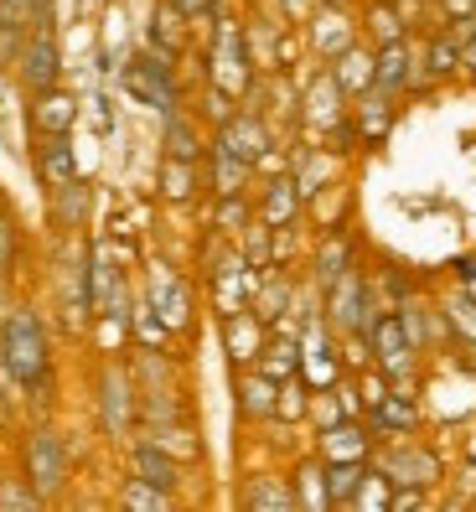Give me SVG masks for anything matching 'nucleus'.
Segmentation results:
<instances>
[{
  "instance_id": "38",
  "label": "nucleus",
  "mask_w": 476,
  "mask_h": 512,
  "mask_svg": "<svg viewBox=\"0 0 476 512\" xmlns=\"http://www.w3.org/2000/svg\"><path fill=\"white\" fill-rule=\"evenodd\" d=\"M176 502V492H166V487H151L145 476H125V487H119V507H135V512H166Z\"/></svg>"
},
{
  "instance_id": "48",
  "label": "nucleus",
  "mask_w": 476,
  "mask_h": 512,
  "mask_svg": "<svg viewBox=\"0 0 476 512\" xmlns=\"http://www.w3.org/2000/svg\"><path fill=\"white\" fill-rule=\"evenodd\" d=\"M321 6H342V0H321Z\"/></svg>"
},
{
  "instance_id": "40",
  "label": "nucleus",
  "mask_w": 476,
  "mask_h": 512,
  "mask_svg": "<svg viewBox=\"0 0 476 512\" xmlns=\"http://www.w3.org/2000/svg\"><path fill=\"white\" fill-rule=\"evenodd\" d=\"M363 26L373 32V42H378V47H383V42H404V32H409L404 11H399V6H389V0H373V6L363 11Z\"/></svg>"
},
{
  "instance_id": "20",
  "label": "nucleus",
  "mask_w": 476,
  "mask_h": 512,
  "mask_svg": "<svg viewBox=\"0 0 476 512\" xmlns=\"http://www.w3.org/2000/svg\"><path fill=\"white\" fill-rule=\"evenodd\" d=\"M352 125H357V135H363V145H378L383 135L394 130V94L389 88H363L357 94V104H352Z\"/></svg>"
},
{
  "instance_id": "16",
  "label": "nucleus",
  "mask_w": 476,
  "mask_h": 512,
  "mask_svg": "<svg viewBox=\"0 0 476 512\" xmlns=\"http://www.w3.org/2000/svg\"><path fill=\"white\" fill-rule=\"evenodd\" d=\"M238 414L249 419V425H264V419H275V394H280V378H270L264 368H238Z\"/></svg>"
},
{
  "instance_id": "14",
  "label": "nucleus",
  "mask_w": 476,
  "mask_h": 512,
  "mask_svg": "<svg viewBox=\"0 0 476 512\" xmlns=\"http://www.w3.org/2000/svg\"><path fill=\"white\" fill-rule=\"evenodd\" d=\"M32 171L37 182L52 192L78 176V150H73V135H37V150H32Z\"/></svg>"
},
{
  "instance_id": "11",
  "label": "nucleus",
  "mask_w": 476,
  "mask_h": 512,
  "mask_svg": "<svg viewBox=\"0 0 476 512\" xmlns=\"http://www.w3.org/2000/svg\"><path fill=\"white\" fill-rule=\"evenodd\" d=\"M218 331H223V352H228V363H233V368H254V363H259V352H264V342H270V326L259 321L254 306L218 316Z\"/></svg>"
},
{
  "instance_id": "26",
  "label": "nucleus",
  "mask_w": 476,
  "mask_h": 512,
  "mask_svg": "<svg viewBox=\"0 0 476 512\" xmlns=\"http://www.w3.org/2000/svg\"><path fill=\"white\" fill-rule=\"evenodd\" d=\"M249 306L259 311V321H264V326H275V321H280V316H290V306H295V280L285 275L280 264H275V269H264V275H259V290H254Z\"/></svg>"
},
{
  "instance_id": "25",
  "label": "nucleus",
  "mask_w": 476,
  "mask_h": 512,
  "mask_svg": "<svg viewBox=\"0 0 476 512\" xmlns=\"http://www.w3.org/2000/svg\"><path fill=\"white\" fill-rule=\"evenodd\" d=\"M373 456V435L357 419H337L332 430H321V461H368Z\"/></svg>"
},
{
  "instance_id": "39",
  "label": "nucleus",
  "mask_w": 476,
  "mask_h": 512,
  "mask_svg": "<svg viewBox=\"0 0 476 512\" xmlns=\"http://www.w3.org/2000/svg\"><path fill=\"white\" fill-rule=\"evenodd\" d=\"M425 73H430L435 83L461 73V37H456V32H435V37H430V52H425Z\"/></svg>"
},
{
  "instance_id": "18",
  "label": "nucleus",
  "mask_w": 476,
  "mask_h": 512,
  "mask_svg": "<svg viewBox=\"0 0 476 512\" xmlns=\"http://www.w3.org/2000/svg\"><path fill=\"white\" fill-rule=\"evenodd\" d=\"M357 264V238L337 223V228H326L321 233V244H316V259H311V269H316V290H326L332 280H342L347 269Z\"/></svg>"
},
{
  "instance_id": "21",
  "label": "nucleus",
  "mask_w": 476,
  "mask_h": 512,
  "mask_svg": "<svg viewBox=\"0 0 476 512\" xmlns=\"http://www.w3.org/2000/svg\"><path fill=\"white\" fill-rule=\"evenodd\" d=\"M347 114V94H342V83L332 78V68L326 73H316L311 78V88H306V99H301V119L311 130H326L332 119H342Z\"/></svg>"
},
{
  "instance_id": "1",
  "label": "nucleus",
  "mask_w": 476,
  "mask_h": 512,
  "mask_svg": "<svg viewBox=\"0 0 476 512\" xmlns=\"http://www.w3.org/2000/svg\"><path fill=\"white\" fill-rule=\"evenodd\" d=\"M0 368L26 394H52V337L37 306H11L0 316Z\"/></svg>"
},
{
  "instance_id": "31",
  "label": "nucleus",
  "mask_w": 476,
  "mask_h": 512,
  "mask_svg": "<svg viewBox=\"0 0 476 512\" xmlns=\"http://www.w3.org/2000/svg\"><path fill=\"white\" fill-rule=\"evenodd\" d=\"M290 487H295V507H316V512L332 507V497H326V461L321 456H306L301 466H295Z\"/></svg>"
},
{
  "instance_id": "5",
  "label": "nucleus",
  "mask_w": 476,
  "mask_h": 512,
  "mask_svg": "<svg viewBox=\"0 0 476 512\" xmlns=\"http://www.w3.org/2000/svg\"><path fill=\"white\" fill-rule=\"evenodd\" d=\"M326 295V326L337 331V337H368V326H373V316H378V300H373V285H368V275L363 269H347L342 280H332L321 290Z\"/></svg>"
},
{
  "instance_id": "22",
  "label": "nucleus",
  "mask_w": 476,
  "mask_h": 512,
  "mask_svg": "<svg viewBox=\"0 0 476 512\" xmlns=\"http://www.w3.org/2000/svg\"><path fill=\"white\" fill-rule=\"evenodd\" d=\"M130 471H135V476H145L151 487H166V492L182 487V461H176L171 450H161L156 440H145V435L130 445Z\"/></svg>"
},
{
  "instance_id": "34",
  "label": "nucleus",
  "mask_w": 476,
  "mask_h": 512,
  "mask_svg": "<svg viewBox=\"0 0 476 512\" xmlns=\"http://www.w3.org/2000/svg\"><path fill=\"white\" fill-rule=\"evenodd\" d=\"M363 476H368V461H326V497H332V507H352Z\"/></svg>"
},
{
  "instance_id": "42",
  "label": "nucleus",
  "mask_w": 476,
  "mask_h": 512,
  "mask_svg": "<svg viewBox=\"0 0 476 512\" xmlns=\"http://www.w3.org/2000/svg\"><path fill=\"white\" fill-rule=\"evenodd\" d=\"M42 507H47V497L32 487V481L0 471V512H42Z\"/></svg>"
},
{
  "instance_id": "43",
  "label": "nucleus",
  "mask_w": 476,
  "mask_h": 512,
  "mask_svg": "<svg viewBox=\"0 0 476 512\" xmlns=\"http://www.w3.org/2000/svg\"><path fill=\"white\" fill-rule=\"evenodd\" d=\"M254 218H259V213L249 207V197H244V192H238V197H218V233H233V238H238Z\"/></svg>"
},
{
  "instance_id": "35",
  "label": "nucleus",
  "mask_w": 476,
  "mask_h": 512,
  "mask_svg": "<svg viewBox=\"0 0 476 512\" xmlns=\"http://www.w3.org/2000/svg\"><path fill=\"white\" fill-rule=\"evenodd\" d=\"M187 26H192V21L176 11L171 0H161V6H156V21H151V47L182 57V47H187Z\"/></svg>"
},
{
  "instance_id": "33",
  "label": "nucleus",
  "mask_w": 476,
  "mask_h": 512,
  "mask_svg": "<svg viewBox=\"0 0 476 512\" xmlns=\"http://www.w3.org/2000/svg\"><path fill=\"white\" fill-rule=\"evenodd\" d=\"M238 254H244V264L259 269V275H264V269H275V228L264 218H254L244 233H238Z\"/></svg>"
},
{
  "instance_id": "3",
  "label": "nucleus",
  "mask_w": 476,
  "mask_h": 512,
  "mask_svg": "<svg viewBox=\"0 0 476 512\" xmlns=\"http://www.w3.org/2000/svg\"><path fill=\"white\" fill-rule=\"evenodd\" d=\"M21 476L32 481V487L57 502L68 492V481H73V456H68V440L63 430H52V425H32L21 435Z\"/></svg>"
},
{
  "instance_id": "46",
  "label": "nucleus",
  "mask_w": 476,
  "mask_h": 512,
  "mask_svg": "<svg viewBox=\"0 0 476 512\" xmlns=\"http://www.w3.org/2000/svg\"><path fill=\"white\" fill-rule=\"evenodd\" d=\"M445 6V16L451 21H466V16H476V0H440Z\"/></svg>"
},
{
  "instance_id": "29",
  "label": "nucleus",
  "mask_w": 476,
  "mask_h": 512,
  "mask_svg": "<svg viewBox=\"0 0 476 512\" xmlns=\"http://www.w3.org/2000/svg\"><path fill=\"white\" fill-rule=\"evenodd\" d=\"M207 187H213V197H238L249 187V176H254V166L249 161H238V156H228V150H218V145H207Z\"/></svg>"
},
{
  "instance_id": "41",
  "label": "nucleus",
  "mask_w": 476,
  "mask_h": 512,
  "mask_svg": "<svg viewBox=\"0 0 476 512\" xmlns=\"http://www.w3.org/2000/svg\"><path fill=\"white\" fill-rule=\"evenodd\" d=\"M311 409V383L301 373H290L280 378V394H275V419H285V425H301Z\"/></svg>"
},
{
  "instance_id": "4",
  "label": "nucleus",
  "mask_w": 476,
  "mask_h": 512,
  "mask_svg": "<svg viewBox=\"0 0 476 512\" xmlns=\"http://www.w3.org/2000/svg\"><path fill=\"white\" fill-rule=\"evenodd\" d=\"M213 47H207V83H218L223 94L233 99H249L254 94V57H249V42H244V26L233 16H213Z\"/></svg>"
},
{
  "instance_id": "6",
  "label": "nucleus",
  "mask_w": 476,
  "mask_h": 512,
  "mask_svg": "<svg viewBox=\"0 0 476 512\" xmlns=\"http://www.w3.org/2000/svg\"><path fill=\"white\" fill-rule=\"evenodd\" d=\"M99 419H104V435L119 445L140 425V383L119 357H104V368H99Z\"/></svg>"
},
{
  "instance_id": "15",
  "label": "nucleus",
  "mask_w": 476,
  "mask_h": 512,
  "mask_svg": "<svg viewBox=\"0 0 476 512\" xmlns=\"http://www.w3.org/2000/svg\"><path fill=\"white\" fill-rule=\"evenodd\" d=\"M414 425H420V404H414L409 388H389V399L368 409V435H373V440L414 435Z\"/></svg>"
},
{
  "instance_id": "24",
  "label": "nucleus",
  "mask_w": 476,
  "mask_h": 512,
  "mask_svg": "<svg viewBox=\"0 0 476 512\" xmlns=\"http://www.w3.org/2000/svg\"><path fill=\"white\" fill-rule=\"evenodd\" d=\"M238 502H244L249 512H290L295 507V487L285 476H275V471H254V476H244Z\"/></svg>"
},
{
  "instance_id": "36",
  "label": "nucleus",
  "mask_w": 476,
  "mask_h": 512,
  "mask_svg": "<svg viewBox=\"0 0 476 512\" xmlns=\"http://www.w3.org/2000/svg\"><path fill=\"white\" fill-rule=\"evenodd\" d=\"M311 32H316V47H321L326 63H332L337 52H347V47H352V26L342 21V11H337V6H326V11L311 21Z\"/></svg>"
},
{
  "instance_id": "2",
  "label": "nucleus",
  "mask_w": 476,
  "mask_h": 512,
  "mask_svg": "<svg viewBox=\"0 0 476 512\" xmlns=\"http://www.w3.org/2000/svg\"><path fill=\"white\" fill-rule=\"evenodd\" d=\"M119 88L145 104V109H156V114H171V109H182V88H176V52H161L145 42L140 52H130V63L119 68Z\"/></svg>"
},
{
  "instance_id": "23",
  "label": "nucleus",
  "mask_w": 476,
  "mask_h": 512,
  "mask_svg": "<svg viewBox=\"0 0 476 512\" xmlns=\"http://www.w3.org/2000/svg\"><path fill=\"white\" fill-rule=\"evenodd\" d=\"M425 63H414L409 42H383L373 47V83L389 88V94H399V88H414V73H420Z\"/></svg>"
},
{
  "instance_id": "30",
  "label": "nucleus",
  "mask_w": 476,
  "mask_h": 512,
  "mask_svg": "<svg viewBox=\"0 0 476 512\" xmlns=\"http://www.w3.org/2000/svg\"><path fill=\"white\" fill-rule=\"evenodd\" d=\"M332 78L342 83V94L347 99H357L363 88H373V52H363V47H347V52H337L332 57Z\"/></svg>"
},
{
  "instance_id": "44",
  "label": "nucleus",
  "mask_w": 476,
  "mask_h": 512,
  "mask_svg": "<svg viewBox=\"0 0 476 512\" xmlns=\"http://www.w3.org/2000/svg\"><path fill=\"white\" fill-rule=\"evenodd\" d=\"M445 321H451V326H461V337H476V300L461 290L456 300H451V311H440Z\"/></svg>"
},
{
  "instance_id": "9",
  "label": "nucleus",
  "mask_w": 476,
  "mask_h": 512,
  "mask_svg": "<svg viewBox=\"0 0 476 512\" xmlns=\"http://www.w3.org/2000/svg\"><path fill=\"white\" fill-rule=\"evenodd\" d=\"M213 145L218 150H228V156H238V161H259L264 150L275 145V130H270V119H264L259 109H233L223 125H218V135H213Z\"/></svg>"
},
{
  "instance_id": "13",
  "label": "nucleus",
  "mask_w": 476,
  "mask_h": 512,
  "mask_svg": "<svg viewBox=\"0 0 476 512\" xmlns=\"http://www.w3.org/2000/svg\"><path fill=\"white\" fill-rule=\"evenodd\" d=\"M26 114H32V130L37 135H73L83 104H78V94H68L63 83H52V88H42V94H32Z\"/></svg>"
},
{
  "instance_id": "7",
  "label": "nucleus",
  "mask_w": 476,
  "mask_h": 512,
  "mask_svg": "<svg viewBox=\"0 0 476 512\" xmlns=\"http://www.w3.org/2000/svg\"><path fill=\"white\" fill-rule=\"evenodd\" d=\"M373 471H383L394 481V487H435V481H445V461L435 456L430 445H414V440H389L378 450V461L368 456Z\"/></svg>"
},
{
  "instance_id": "45",
  "label": "nucleus",
  "mask_w": 476,
  "mask_h": 512,
  "mask_svg": "<svg viewBox=\"0 0 476 512\" xmlns=\"http://www.w3.org/2000/svg\"><path fill=\"white\" fill-rule=\"evenodd\" d=\"M88 119H94V130L109 135L114 130V114H109V99H88Z\"/></svg>"
},
{
  "instance_id": "8",
  "label": "nucleus",
  "mask_w": 476,
  "mask_h": 512,
  "mask_svg": "<svg viewBox=\"0 0 476 512\" xmlns=\"http://www.w3.org/2000/svg\"><path fill=\"white\" fill-rule=\"evenodd\" d=\"M16 78L26 94H42V88L63 83V42H57V32H26L16 52Z\"/></svg>"
},
{
  "instance_id": "27",
  "label": "nucleus",
  "mask_w": 476,
  "mask_h": 512,
  "mask_svg": "<svg viewBox=\"0 0 476 512\" xmlns=\"http://www.w3.org/2000/svg\"><path fill=\"white\" fill-rule=\"evenodd\" d=\"M140 435L156 440L161 450H171L182 466L202 461V435H197V425H187V419H171V425H140Z\"/></svg>"
},
{
  "instance_id": "10",
  "label": "nucleus",
  "mask_w": 476,
  "mask_h": 512,
  "mask_svg": "<svg viewBox=\"0 0 476 512\" xmlns=\"http://www.w3.org/2000/svg\"><path fill=\"white\" fill-rule=\"evenodd\" d=\"M368 347H373V363L389 373L394 383L414 368V357H420V352L409 347V337H404L399 311H378V316H373V326H368Z\"/></svg>"
},
{
  "instance_id": "32",
  "label": "nucleus",
  "mask_w": 476,
  "mask_h": 512,
  "mask_svg": "<svg viewBox=\"0 0 476 512\" xmlns=\"http://www.w3.org/2000/svg\"><path fill=\"white\" fill-rule=\"evenodd\" d=\"M202 161H176V156H161V197L166 202H192L202 192Z\"/></svg>"
},
{
  "instance_id": "47",
  "label": "nucleus",
  "mask_w": 476,
  "mask_h": 512,
  "mask_svg": "<svg viewBox=\"0 0 476 512\" xmlns=\"http://www.w3.org/2000/svg\"><path fill=\"white\" fill-rule=\"evenodd\" d=\"M311 6H316V0H285V11H290V16H306Z\"/></svg>"
},
{
  "instance_id": "37",
  "label": "nucleus",
  "mask_w": 476,
  "mask_h": 512,
  "mask_svg": "<svg viewBox=\"0 0 476 512\" xmlns=\"http://www.w3.org/2000/svg\"><path fill=\"white\" fill-rule=\"evenodd\" d=\"M130 331H135V342L140 347H171V337H176V331L161 321V311L151 306V300H135V311H130Z\"/></svg>"
},
{
  "instance_id": "12",
  "label": "nucleus",
  "mask_w": 476,
  "mask_h": 512,
  "mask_svg": "<svg viewBox=\"0 0 476 512\" xmlns=\"http://www.w3.org/2000/svg\"><path fill=\"white\" fill-rule=\"evenodd\" d=\"M145 300L161 311V321L171 326V331H187L192 326V306H197V295H192V285L176 275L171 264H151V290H145Z\"/></svg>"
},
{
  "instance_id": "28",
  "label": "nucleus",
  "mask_w": 476,
  "mask_h": 512,
  "mask_svg": "<svg viewBox=\"0 0 476 512\" xmlns=\"http://www.w3.org/2000/svg\"><path fill=\"white\" fill-rule=\"evenodd\" d=\"M161 145H166V156H176V161H202V156H207V140H202L197 119H192L187 109H171V114H166Z\"/></svg>"
},
{
  "instance_id": "19",
  "label": "nucleus",
  "mask_w": 476,
  "mask_h": 512,
  "mask_svg": "<svg viewBox=\"0 0 476 512\" xmlns=\"http://www.w3.org/2000/svg\"><path fill=\"white\" fill-rule=\"evenodd\" d=\"M47 207H52V228L63 238H78V228L88 223V207H94V192H88L83 176H73V182L47 192Z\"/></svg>"
},
{
  "instance_id": "17",
  "label": "nucleus",
  "mask_w": 476,
  "mask_h": 512,
  "mask_svg": "<svg viewBox=\"0 0 476 512\" xmlns=\"http://www.w3.org/2000/svg\"><path fill=\"white\" fill-rule=\"evenodd\" d=\"M254 213L270 223V228H295V218L306 213V197H301V187H295L290 171H280V176H270V182H264V197H259Z\"/></svg>"
}]
</instances>
